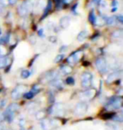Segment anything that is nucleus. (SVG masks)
Returning a JSON list of instances; mask_svg holds the SVG:
<instances>
[{
  "instance_id": "nucleus-33",
  "label": "nucleus",
  "mask_w": 123,
  "mask_h": 130,
  "mask_svg": "<svg viewBox=\"0 0 123 130\" xmlns=\"http://www.w3.org/2000/svg\"><path fill=\"white\" fill-rule=\"evenodd\" d=\"M49 41H51V42H56V41H57V38L55 37V36H51V37H49Z\"/></svg>"
},
{
  "instance_id": "nucleus-35",
  "label": "nucleus",
  "mask_w": 123,
  "mask_h": 130,
  "mask_svg": "<svg viewBox=\"0 0 123 130\" xmlns=\"http://www.w3.org/2000/svg\"><path fill=\"white\" fill-rule=\"evenodd\" d=\"M38 34H39V36H44V30L41 29L40 30H39Z\"/></svg>"
},
{
  "instance_id": "nucleus-13",
  "label": "nucleus",
  "mask_w": 123,
  "mask_h": 130,
  "mask_svg": "<svg viewBox=\"0 0 123 130\" xmlns=\"http://www.w3.org/2000/svg\"><path fill=\"white\" fill-rule=\"evenodd\" d=\"M88 36H89V32L87 31V30H83V31H81V32L78 35V36H77V40L81 42V41H84L85 39L88 37Z\"/></svg>"
},
{
  "instance_id": "nucleus-30",
  "label": "nucleus",
  "mask_w": 123,
  "mask_h": 130,
  "mask_svg": "<svg viewBox=\"0 0 123 130\" xmlns=\"http://www.w3.org/2000/svg\"><path fill=\"white\" fill-rule=\"evenodd\" d=\"M115 18L116 19V20H118V21L121 24L122 21H123V17H122V15H121V14L117 15V16H116V17H115Z\"/></svg>"
},
{
  "instance_id": "nucleus-15",
  "label": "nucleus",
  "mask_w": 123,
  "mask_h": 130,
  "mask_svg": "<svg viewBox=\"0 0 123 130\" xmlns=\"http://www.w3.org/2000/svg\"><path fill=\"white\" fill-rule=\"evenodd\" d=\"M52 126L51 122L49 120H43L41 123V127L43 130H47L50 128V127Z\"/></svg>"
},
{
  "instance_id": "nucleus-3",
  "label": "nucleus",
  "mask_w": 123,
  "mask_h": 130,
  "mask_svg": "<svg viewBox=\"0 0 123 130\" xmlns=\"http://www.w3.org/2000/svg\"><path fill=\"white\" fill-rule=\"evenodd\" d=\"M122 106V98L121 97H113L111 98L106 104V108L108 110H117L121 108Z\"/></svg>"
},
{
  "instance_id": "nucleus-22",
  "label": "nucleus",
  "mask_w": 123,
  "mask_h": 130,
  "mask_svg": "<svg viewBox=\"0 0 123 130\" xmlns=\"http://www.w3.org/2000/svg\"><path fill=\"white\" fill-rule=\"evenodd\" d=\"M111 12H116L118 8V1L117 0H113L111 2Z\"/></svg>"
},
{
  "instance_id": "nucleus-25",
  "label": "nucleus",
  "mask_w": 123,
  "mask_h": 130,
  "mask_svg": "<svg viewBox=\"0 0 123 130\" xmlns=\"http://www.w3.org/2000/svg\"><path fill=\"white\" fill-rule=\"evenodd\" d=\"M63 58H64V54H59V55H57L56 58H55L54 63H60V62H61Z\"/></svg>"
},
{
  "instance_id": "nucleus-8",
  "label": "nucleus",
  "mask_w": 123,
  "mask_h": 130,
  "mask_svg": "<svg viewBox=\"0 0 123 130\" xmlns=\"http://www.w3.org/2000/svg\"><path fill=\"white\" fill-rule=\"evenodd\" d=\"M81 56H82V52L81 51H77L74 52V53H72L68 58H67V62L69 63H75L78 62V60L81 58Z\"/></svg>"
},
{
  "instance_id": "nucleus-11",
  "label": "nucleus",
  "mask_w": 123,
  "mask_h": 130,
  "mask_svg": "<svg viewBox=\"0 0 123 130\" xmlns=\"http://www.w3.org/2000/svg\"><path fill=\"white\" fill-rule=\"evenodd\" d=\"M95 90H87V91H84L83 93H82V94L80 95V96L85 99H91L95 96Z\"/></svg>"
},
{
  "instance_id": "nucleus-21",
  "label": "nucleus",
  "mask_w": 123,
  "mask_h": 130,
  "mask_svg": "<svg viewBox=\"0 0 123 130\" xmlns=\"http://www.w3.org/2000/svg\"><path fill=\"white\" fill-rule=\"evenodd\" d=\"M95 20H96V16H95V12L91 11L90 13V14H89V20H90V23H92V24H95Z\"/></svg>"
},
{
  "instance_id": "nucleus-41",
  "label": "nucleus",
  "mask_w": 123,
  "mask_h": 130,
  "mask_svg": "<svg viewBox=\"0 0 123 130\" xmlns=\"http://www.w3.org/2000/svg\"><path fill=\"white\" fill-rule=\"evenodd\" d=\"M0 91H1V90H0Z\"/></svg>"
},
{
  "instance_id": "nucleus-27",
  "label": "nucleus",
  "mask_w": 123,
  "mask_h": 130,
  "mask_svg": "<svg viewBox=\"0 0 123 130\" xmlns=\"http://www.w3.org/2000/svg\"><path fill=\"white\" fill-rule=\"evenodd\" d=\"M113 119H114V120H116V121H118V122H122L123 118H122L121 114H119V115H117L116 118H113Z\"/></svg>"
},
{
  "instance_id": "nucleus-26",
  "label": "nucleus",
  "mask_w": 123,
  "mask_h": 130,
  "mask_svg": "<svg viewBox=\"0 0 123 130\" xmlns=\"http://www.w3.org/2000/svg\"><path fill=\"white\" fill-rule=\"evenodd\" d=\"M66 83H67V85H74L75 83V80L73 77H68V78H67Z\"/></svg>"
},
{
  "instance_id": "nucleus-2",
  "label": "nucleus",
  "mask_w": 123,
  "mask_h": 130,
  "mask_svg": "<svg viewBox=\"0 0 123 130\" xmlns=\"http://www.w3.org/2000/svg\"><path fill=\"white\" fill-rule=\"evenodd\" d=\"M33 3L31 1H25L18 6V13L20 16H26L33 9Z\"/></svg>"
},
{
  "instance_id": "nucleus-12",
  "label": "nucleus",
  "mask_w": 123,
  "mask_h": 130,
  "mask_svg": "<svg viewBox=\"0 0 123 130\" xmlns=\"http://www.w3.org/2000/svg\"><path fill=\"white\" fill-rule=\"evenodd\" d=\"M73 71V69L72 67L68 66V65H63L60 68V72L62 75H66V74H70Z\"/></svg>"
},
{
  "instance_id": "nucleus-32",
  "label": "nucleus",
  "mask_w": 123,
  "mask_h": 130,
  "mask_svg": "<svg viewBox=\"0 0 123 130\" xmlns=\"http://www.w3.org/2000/svg\"><path fill=\"white\" fill-rule=\"evenodd\" d=\"M102 2V0H92V3L95 5H99Z\"/></svg>"
},
{
  "instance_id": "nucleus-5",
  "label": "nucleus",
  "mask_w": 123,
  "mask_h": 130,
  "mask_svg": "<svg viewBox=\"0 0 123 130\" xmlns=\"http://www.w3.org/2000/svg\"><path fill=\"white\" fill-rule=\"evenodd\" d=\"M95 67L101 74H104L108 71V64L104 58H98L95 61Z\"/></svg>"
},
{
  "instance_id": "nucleus-14",
  "label": "nucleus",
  "mask_w": 123,
  "mask_h": 130,
  "mask_svg": "<svg viewBox=\"0 0 123 130\" xmlns=\"http://www.w3.org/2000/svg\"><path fill=\"white\" fill-rule=\"evenodd\" d=\"M9 63V58L5 56H1L0 57V69H4V67H6Z\"/></svg>"
},
{
  "instance_id": "nucleus-37",
  "label": "nucleus",
  "mask_w": 123,
  "mask_h": 130,
  "mask_svg": "<svg viewBox=\"0 0 123 130\" xmlns=\"http://www.w3.org/2000/svg\"><path fill=\"white\" fill-rule=\"evenodd\" d=\"M65 1V3H67V4H68V3H71L73 0H64Z\"/></svg>"
},
{
  "instance_id": "nucleus-7",
  "label": "nucleus",
  "mask_w": 123,
  "mask_h": 130,
  "mask_svg": "<svg viewBox=\"0 0 123 130\" xmlns=\"http://www.w3.org/2000/svg\"><path fill=\"white\" fill-rule=\"evenodd\" d=\"M87 108L88 106L84 102L78 103L75 106V110H74L75 114H77V115H83V114H84L86 112Z\"/></svg>"
},
{
  "instance_id": "nucleus-18",
  "label": "nucleus",
  "mask_w": 123,
  "mask_h": 130,
  "mask_svg": "<svg viewBox=\"0 0 123 130\" xmlns=\"http://www.w3.org/2000/svg\"><path fill=\"white\" fill-rule=\"evenodd\" d=\"M35 95H36L35 93L30 90V91H28V92H25L24 94H23V97L26 99V100H30V99H32L35 96Z\"/></svg>"
},
{
  "instance_id": "nucleus-38",
  "label": "nucleus",
  "mask_w": 123,
  "mask_h": 130,
  "mask_svg": "<svg viewBox=\"0 0 123 130\" xmlns=\"http://www.w3.org/2000/svg\"><path fill=\"white\" fill-rule=\"evenodd\" d=\"M0 130H3V127L0 125Z\"/></svg>"
},
{
  "instance_id": "nucleus-28",
  "label": "nucleus",
  "mask_w": 123,
  "mask_h": 130,
  "mask_svg": "<svg viewBox=\"0 0 123 130\" xmlns=\"http://www.w3.org/2000/svg\"><path fill=\"white\" fill-rule=\"evenodd\" d=\"M5 52H6V50H5V48L4 47V46H0V57H1V56H4Z\"/></svg>"
},
{
  "instance_id": "nucleus-20",
  "label": "nucleus",
  "mask_w": 123,
  "mask_h": 130,
  "mask_svg": "<svg viewBox=\"0 0 123 130\" xmlns=\"http://www.w3.org/2000/svg\"><path fill=\"white\" fill-rule=\"evenodd\" d=\"M104 21H106L107 25H114L115 21H116V19H115V17H107V18H104Z\"/></svg>"
},
{
  "instance_id": "nucleus-39",
  "label": "nucleus",
  "mask_w": 123,
  "mask_h": 130,
  "mask_svg": "<svg viewBox=\"0 0 123 130\" xmlns=\"http://www.w3.org/2000/svg\"><path fill=\"white\" fill-rule=\"evenodd\" d=\"M2 34V30H1V29H0V35Z\"/></svg>"
},
{
  "instance_id": "nucleus-34",
  "label": "nucleus",
  "mask_w": 123,
  "mask_h": 130,
  "mask_svg": "<svg viewBox=\"0 0 123 130\" xmlns=\"http://www.w3.org/2000/svg\"><path fill=\"white\" fill-rule=\"evenodd\" d=\"M56 1V4H57V6H60V5H62V2L64 1V0H55Z\"/></svg>"
},
{
  "instance_id": "nucleus-16",
  "label": "nucleus",
  "mask_w": 123,
  "mask_h": 130,
  "mask_svg": "<svg viewBox=\"0 0 123 130\" xmlns=\"http://www.w3.org/2000/svg\"><path fill=\"white\" fill-rule=\"evenodd\" d=\"M51 7H52V3H51V0H47V4H46L45 9H44V14H43V17H45L47 15V14L50 12V10L51 9Z\"/></svg>"
},
{
  "instance_id": "nucleus-31",
  "label": "nucleus",
  "mask_w": 123,
  "mask_h": 130,
  "mask_svg": "<svg viewBox=\"0 0 123 130\" xmlns=\"http://www.w3.org/2000/svg\"><path fill=\"white\" fill-rule=\"evenodd\" d=\"M8 41V36H5L4 37L0 38V43H4Z\"/></svg>"
},
{
  "instance_id": "nucleus-6",
  "label": "nucleus",
  "mask_w": 123,
  "mask_h": 130,
  "mask_svg": "<svg viewBox=\"0 0 123 130\" xmlns=\"http://www.w3.org/2000/svg\"><path fill=\"white\" fill-rule=\"evenodd\" d=\"M92 74L89 72L83 73L81 76V85L83 88H89L90 86L91 82H92Z\"/></svg>"
},
{
  "instance_id": "nucleus-24",
  "label": "nucleus",
  "mask_w": 123,
  "mask_h": 130,
  "mask_svg": "<svg viewBox=\"0 0 123 130\" xmlns=\"http://www.w3.org/2000/svg\"><path fill=\"white\" fill-rule=\"evenodd\" d=\"M47 4V0H38V6L40 9H45Z\"/></svg>"
},
{
  "instance_id": "nucleus-17",
  "label": "nucleus",
  "mask_w": 123,
  "mask_h": 130,
  "mask_svg": "<svg viewBox=\"0 0 123 130\" xmlns=\"http://www.w3.org/2000/svg\"><path fill=\"white\" fill-rule=\"evenodd\" d=\"M51 85H52V86H55L57 88H59V87H62V82L61 81L60 79H54L51 82Z\"/></svg>"
},
{
  "instance_id": "nucleus-29",
  "label": "nucleus",
  "mask_w": 123,
  "mask_h": 130,
  "mask_svg": "<svg viewBox=\"0 0 123 130\" xmlns=\"http://www.w3.org/2000/svg\"><path fill=\"white\" fill-rule=\"evenodd\" d=\"M0 4L3 6H7L9 4V1L8 0H0Z\"/></svg>"
},
{
  "instance_id": "nucleus-23",
  "label": "nucleus",
  "mask_w": 123,
  "mask_h": 130,
  "mask_svg": "<svg viewBox=\"0 0 123 130\" xmlns=\"http://www.w3.org/2000/svg\"><path fill=\"white\" fill-rule=\"evenodd\" d=\"M30 74H31L30 71H29L27 69H25L21 72V78H23V79H27V78L30 76Z\"/></svg>"
},
{
  "instance_id": "nucleus-40",
  "label": "nucleus",
  "mask_w": 123,
  "mask_h": 130,
  "mask_svg": "<svg viewBox=\"0 0 123 130\" xmlns=\"http://www.w3.org/2000/svg\"><path fill=\"white\" fill-rule=\"evenodd\" d=\"M1 118H2V117H1V115H0V121H1Z\"/></svg>"
},
{
  "instance_id": "nucleus-19",
  "label": "nucleus",
  "mask_w": 123,
  "mask_h": 130,
  "mask_svg": "<svg viewBox=\"0 0 123 130\" xmlns=\"http://www.w3.org/2000/svg\"><path fill=\"white\" fill-rule=\"evenodd\" d=\"M112 38L113 39H121L122 38V31L121 30H116L113 34H112Z\"/></svg>"
},
{
  "instance_id": "nucleus-10",
  "label": "nucleus",
  "mask_w": 123,
  "mask_h": 130,
  "mask_svg": "<svg viewBox=\"0 0 123 130\" xmlns=\"http://www.w3.org/2000/svg\"><path fill=\"white\" fill-rule=\"evenodd\" d=\"M120 74H120V72H116V71L111 73V74H110L108 78H107L106 82L109 84V83H111V82L115 81V80L117 79L120 77Z\"/></svg>"
},
{
  "instance_id": "nucleus-36",
  "label": "nucleus",
  "mask_w": 123,
  "mask_h": 130,
  "mask_svg": "<svg viewBox=\"0 0 123 130\" xmlns=\"http://www.w3.org/2000/svg\"><path fill=\"white\" fill-rule=\"evenodd\" d=\"M8 1H9V4H15V3H16L17 0H8Z\"/></svg>"
},
{
  "instance_id": "nucleus-1",
  "label": "nucleus",
  "mask_w": 123,
  "mask_h": 130,
  "mask_svg": "<svg viewBox=\"0 0 123 130\" xmlns=\"http://www.w3.org/2000/svg\"><path fill=\"white\" fill-rule=\"evenodd\" d=\"M19 108H20L19 105H18V104H14V103L10 104L7 107V109L5 110L4 113V117L9 123H11L13 121V119L14 118V114L19 110Z\"/></svg>"
},
{
  "instance_id": "nucleus-9",
  "label": "nucleus",
  "mask_w": 123,
  "mask_h": 130,
  "mask_svg": "<svg viewBox=\"0 0 123 130\" xmlns=\"http://www.w3.org/2000/svg\"><path fill=\"white\" fill-rule=\"evenodd\" d=\"M70 22H71V19H70L68 16H63V17L61 18V20H60L59 24H60V25H61L62 28L66 29V28H67L69 26Z\"/></svg>"
},
{
  "instance_id": "nucleus-4",
  "label": "nucleus",
  "mask_w": 123,
  "mask_h": 130,
  "mask_svg": "<svg viewBox=\"0 0 123 130\" xmlns=\"http://www.w3.org/2000/svg\"><path fill=\"white\" fill-rule=\"evenodd\" d=\"M26 90H27V87L25 86V85H18L14 88V90H12L11 92V97L13 100H18V99H20V96L24 94V92L26 91Z\"/></svg>"
}]
</instances>
